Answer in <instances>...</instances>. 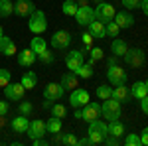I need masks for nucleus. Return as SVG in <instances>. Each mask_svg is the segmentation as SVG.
<instances>
[{"label":"nucleus","instance_id":"7ed1b4c3","mask_svg":"<svg viewBox=\"0 0 148 146\" xmlns=\"http://www.w3.org/2000/svg\"><path fill=\"white\" fill-rule=\"evenodd\" d=\"M28 28H30V32L36 36H40V34H44L47 30V18H46V14L42 10H36L32 16H30V20H28Z\"/></svg>","mask_w":148,"mask_h":146},{"label":"nucleus","instance_id":"f257e3e1","mask_svg":"<svg viewBox=\"0 0 148 146\" xmlns=\"http://www.w3.org/2000/svg\"><path fill=\"white\" fill-rule=\"evenodd\" d=\"M107 134H109V130H107V124L101 123L99 119H95V121H91V123H89L87 136L91 138L93 146H95V144H103V142H105V138H107Z\"/></svg>","mask_w":148,"mask_h":146},{"label":"nucleus","instance_id":"8fccbe9b","mask_svg":"<svg viewBox=\"0 0 148 146\" xmlns=\"http://www.w3.org/2000/svg\"><path fill=\"white\" fill-rule=\"evenodd\" d=\"M140 140H142V144L148 146V126L146 128H142V134H140Z\"/></svg>","mask_w":148,"mask_h":146},{"label":"nucleus","instance_id":"bb28decb","mask_svg":"<svg viewBox=\"0 0 148 146\" xmlns=\"http://www.w3.org/2000/svg\"><path fill=\"white\" fill-rule=\"evenodd\" d=\"M46 126H47V132H57V130H63V119H57V117H53L51 114V119L46 123Z\"/></svg>","mask_w":148,"mask_h":146},{"label":"nucleus","instance_id":"58836bf2","mask_svg":"<svg viewBox=\"0 0 148 146\" xmlns=\"http://www.w3.org/2000/svg\"><path fill=\"white\" fill-rule=\"evenodd\" d=\"M89 51H91V61H89L91 65L95 63V61H101L103 57H105V51H103L101 47H91Z\"/></svg>","mask_w":148,"mask_h":146},{"label":"nucleus","instance_id":"3c124183","mask_svg":"<svg viewBox=\"0 0 148 146\" xmlns=\"http://www.w3.org/2000/svg\"><path fill=\"white\" fill-rule=\"evenodd\" d=\"M79 146H93L91 138H89V136H85V138H79Z\"/></svg>","mask_w":148,"mask_h":146},{"label":"nucleus","instance_id":"603ef678","mask_svg":"<svg viewBox=\"0 0 148 146\" xmlns=\"http://www.w3.org/2000/svg\"><path fill=\"white\" fill-rule=\"evenodd\" d=\"M73 117H75L77 121H83V111H81V107H77V109H75V112H73Z\"/></svg>","mask_w":148,"mask_h":146},{"label":"nucleus","instance_id":"6ab92c4d","mask_svg":"<svg viewBox=\"0 0 148 146\" xmlns=\"http://www.w3.org/2000/svg\"><path fill=\"white\" fill-rule=\"evenodd\" d=\"M111 97L116 99V101L123 105V103L130 101V97H132V95H130V89H126V83H125V85H116V87L113 89V95H111Z\"/></svg>","mask_w":148,"mask_h":146},{"label":"nucleus","instance_id":"72a5a7b5","mask_svg":"<svg viewBox=\"0 0 148 146\" xmlns=\"http://www.w3.org/2000/svg\"><path fill=\"white\" fill-rule=\"evenodd\" d=\"M77 75H79L81 79H91L93 77V65L91 63H83L79 67V71H77Z\"/></svg>","mask_w":148,"mask_h":146},{"label":"nucleus","instance_id":"b1692460","mask_svg":"<svg viewBox=\"0 0 148 146\" xmlns=\"http://www.w3.org/2000/svg\"><path fill=\"white\" fill-rule=\"evenodd\" d=\"M20 83L24 85V89H34L36 85H38V75H36L34 71H26L22 75V79H20Z\"/></svg>","mask_w":148,"mask_h":146},{"label":"nucleus","instance_id":"f3484780","mask_svg":"<svg viewBox=\"0 0 148 146\" xmlns=\"http://www.w3.org/2000/svg\"><path fill=\"white\" fill-rule=\"evenodd\" d=\"M10 126H12V130H14L16 134H22V132H28L30 121H28V117L18 114V117H14V119L10 121Z\"/></svg>","mask_w":148,"mask_h":146},{"label":"nucleus","instance_id":"864d4df0","mask_svg":"<svg viewBox=\"0 0 148 146\" xmlns=\"http://www.w3.org/2000/svg\"><path fill=\"white\" fill-rule=\"evenodd\" d=\"M53 103H56V101H49V99H44V103H42V107H44V109H51V107H53Z\"/></svg>","mask_w":148,"mask_h":146},{"label":"nucleus","instance_id":"a18cd8bd","mask_svg":"<svg viewBox=\"0 0 148 146\" xmlns=\"http://www.w3.org/2000/svg\"><path fill=\"white\" fill-rule=\"evenodd\" d=\"M138 101H140V109H142V112L148 114V95H146V97H142V99H138Z\"/></svg>","mask_w":148,"mask_h":146},{"label":"nucleus","instance_id":"4be33fe9","mask_svg":"<svg viewBox=\"0 0 148 146\" xmlns=\"http://www.w3.org/2000/svg\"><path fill=\"white\" fill-rule=\"evenodd\" d=\"M107 130H109V134H113V136H125L126 132V128H125V124L121 123V119L119 121H109L107 123Z\"/></svg>","mask_w":148,"mask_h":146},{"label":"nucleus","instance_id":"e433bc0d","mask_svg":"<svg viewBox=\"0 0 148 146\" xmlns=\"http://www.w3.org/2000/svg\"><path fill=\"white\" fill-rule=\"evenodd\" d=\"M38 59H40V61H42V63H53V59H56V56H53V53H51V51H49V49H44V51H42V53H38Z\"/></svg>","mask_w":148,"mask_h":146},{"label":"nucleus","instance_id":"4d7b16f0","mask_svg":"<svg viewBox=\"0 0 148 146\" xmlns=\"http://www.w3.org/2000/svg\"><path fill=\"white\" fill-rule=\"evenodd\" d=\"M77 6H89V0H75Z\"/></svg>","mask_w":148,"mask_h":146},{"label":"nucleus","instance_id":"c03bdc74","mask_svg":"<svg viewBox=\"0 0 148 146\" xmlns=\"http://www.w3.org/2000/svg\"><path fill=\"white\" fill-rule=\"evenodd\" d=\"M65 146H79V138L73 134V132H67V140H65Z\"/></svg>","mask_w":148,"mask_h":146},{"label":"nucleus","instance_id":"09e8293b","mask_svg":"<svg viewBox=\"0 0 148 146\" xmlns=\"http://www.w3.org/2000/svg\"><path fill=\"white\" fill-rule=\"evenodd\" d=\"M113 65H119V57H116V56L107 57V67H113Z\"/></svg>","mask_w":148,"mask_h":146},{"label":"nucleus","instance_id":"a19ab883","mask_svg":"<svg viewBox=\"0 0 148 146\" xmlns=\"http://www.w3.org/2000/svg\"><path fill=\"white\" fill-rule=\"evenodd\" d=\"M65 140H67V132H61V130H57V132H53V144H63L65 146Z\"/></svg>","mask_w":148,"mask_h":146},{"label":"nucleus","instance_id":"2eb2a0df","mask_svg":"<svg viewBox=\"0 0 148 146\" xmlns=\"http://www.w3.org/2000/svg\"><path fill=\"white\" fill-rule=\"evenodd\" d=\"M113 22H116V26L121 28V30H126V28H132V24H134V18H132V14L130 12H116L113 18Z\"/></svg>","mask_w":148,"mask_h":146},{"label":"nucleus","instance_id":"c9c22d12","mask_svg":"<svg viewBox=\"0 0 148 146\" xmlns=\"http://www.w3.org/2000/svg\"><path fill=\"white\" fill-rule=\"evenodd\" d=\"M105 32H107V36H109V38H116V36H119V32H121V28L116 26V22H107Z\"/></svg>","mask_w":148,"mask_h":146},{"label":"nucleus","instance_id":"ddd939ff","mask_svg":"<svg viewBox=\"0 0 148 146\" xmlns=\"http://www.w3.org/2000/svg\"><path fill=\"white\" fill-rule=\"evenodd\" d=\"M87 103H89V93L85 89H77V87H75V89L71 91V95H69V105H71V107L77 109V107H83V105H87Z\"/></svg>","mask_w":148,"mask_h":146},{"label":"nucleus","instance_id":"7c9ffc66","mask_svg":"<svg viewBox=\"0 0 148 146\" xmlns=\"http://www.w3.org/2000/svg\"><path fill=\"white\" fill-rule=\"evenodd\" d=\"M123 144L126 146H142V140H140V134H134V132H128L123 140Z\"/></svg>","mask_w":148,"mask_h":146},{"label":"nucleus","instance_id":"39448f33","mask_svg":"<svg viewBox=\"0 0 148 146\" xmlns=\"http://www.w3.org/2000/svg\"><path fill=\"white\" fill-rule=\"evenodd\" d=\"M114 14H116V10H114L113 4H109V2H101V4L95 8V20H99V22H103V24L113 22Z\"/></svg>","mask_w":148,"mask_h":146},{"label":"nucleus","instance_id":"bf43d9fd","mask_svg":"<svg viewBox=\"0 0 148 146\" xmlns=\"http://www.w3.org/2000/svg\"><path fill=\"white\" fill-rule=\"evenodd\" d=\"M2 34H4V32H2V26H0V36H2Z\"/></svg>","mask_w":148,"mask_h":146},{"label":"nucleus","instance_id":"79ce46f5","mask_svg":"<svg viewBox=\"0 0 148 146\" xmlns=\"http://www.w3.org/2000/svg\"><path fill=\"white\" fill-rule=\"evenodd\" d=\"M140 2L142 0H123V6L126 10H138L140 8Z\"/></svg>","mask_w":148,"mask_h":146},{"label":"nucleus","instance_id":"49530a36","mask_svg":"<svg viewBox=\"0 0 148 146\" xmlns=\"http://www.w3.org/2000/svg\"><path fill=\"white\" fill-rule=\"evenodd\" d=\"M8 111H10L8 101H0V114H8Z\"/></svg>","mask_w":148,"mask_h":146},{"label":"nucleus","instance_id":"aec40b11","mask_svg":"<svg viewBox=\"0 0 148 146\" xmlns=\"http://www.w3.org/2000/svg\"><path fill=\"white\" fill-rule=\"evenodd\" d=\"M79 85V75H75V73H63V77H61V87L65 91H73L75 87Z\"/></svg>","mask_w":148,"mask_h":146},{"label":"nucleus","instance_id":"f8f14e48","mask_svg":"<svg viewBox=\"0 0 148 146\" xmlns=\"http://www.w3.org/2000/svg\"><path fill=\"white\" fill-rule=\"evenodd\" d=\"M14 12H16V16H20V18H30L36 12V4L32 0H20V2H16Z\"/></svg>","mask_w":148,"mask_h":146},{"label":"nucleus","instance_id":"473e14b6","mask_svg":"<svg viewBox=\"0 0 148 146\" xmlns=\"http://www.w3.org/2000/svg\"><path fill=\"white\" fill-rule=\"evenodd\" d=\"M51 114L57 117V119H63V117H67V107H65V105H59V103H53Z\"/></svg>","mask_w":148,"mask_h":146},{"label":"nucleus","instance_id":"20e7f679","mask_svg":"<svg viewBox=\"0 0 148 146\" xmlns=\"http://www.w3.org/2000/svg\"><path fill=\"white\" fill-rule=\"evenodd\" d=\"M123 57H125L126 65L132 67V69H138V67H142V65L146 63V56H144V51H142L140 47H128Z\"/></svg>","mask_w":148,"mask_h":146},{"label":"nucleus","instance_id":"052dcab7","mask_svg":"<svg viewBox=\"0 0 148 146\" xmlns=\"http://www.w3.org/2000/svg\"><path fill=\"white\" fill-rule=\"evenodd\" d=\"M144 83H146V89H148V81H144Z\"/></svg>","mask_w":148,"mask_h":146},{"label":"nucleus","instance_id":"dca6fc26","mask_svg":"<svg viewBox=\"0 0 148 146\" xmlns=\"http://www.w3.org/2000/svg\"><path fill=\"white\" fill-rule=\"evenodd\" d=\"M36 59H38V56H36L30 47L18 51V65H20V67H32L36 63Z\"/></svg>","mask_w":148,"mask_h":146},{"label":"nucleus","instance_id":"ea45409f","mask_svg":"<svg viewBox=\"0 0 148 146\" xmlns=\"http://www.w3.org/2000/svg\"><path fill=\"white\" fill-rule=\"evenodd\" d=\"M81 40H83V44H85V47H83V51H89V49L93 47V40H95V38H93V36L89 34V30L81 34Z\"/></svg>","mask_w":148,"mask_h":146},{"label":"nucleus","instance_id":"c756f323","mask_svg":"<svg viewBox=\"0 0 148 146\" xmlns=\"http://www.w3.org/2000/svg\"><path fill=\"white\" fill-rule=\"evenodd\" d=\"M77 2L75 0H65L63 2V6H61V10H63V14L65 16H75V12H77Z\"/></svg>","mask_w":148,"mask_h":146},{"label":"nucleus","instance_id":"a211bd4d","mask_svg":"<svg viewBox=\"0 0 148 146\" xmlns=\"http://www.w3.org/2000/svg\"><path fill=\"white\" fill-rule=\"evenodd\" d=\"M0 53L6 57H12L14 53H16V44L12 42V38H8V36H0Z\"/></svg>","mask_w":148,"mask_h":146},{"label":"nucleus","instance_id":"c85d7f7f","mask_svg":"<svg viewBox=\"0 0 148 146\" xmlns=\"http://www.w3.org/2000/svg\"><path fill=\"white\" fill-rule=\"evenodd\" d=\"M85 61H79V59H75V57H69L65 56V65H67V69L71 71V73H75L77 75V71H79V67L83 65Z\"/></svg>","mask_w":148,"mask_h":146},{"label":"nucleus","instance_id":"393cba45","mask_svg":"<svg viewBox=\"0 0 148 146\" xmlns=\"http://www.w3.org/2000/svg\"><path fill=\"white\" fill-rule=\"evenodd\" d=\"M130 95H132L134 99H142V97H146V95H148L146 83H144V81H136V83L130 87Z\"/></svg>","mask_w":148,"mask_h":146},{"label":"nucleus","instance_id":"6e6d98bb","mask_svg":"<svg viewBox=\"0 0 148 146\" xmlns=\"http://www.w3.org/2000/svg\"><path fill=\"white\" fill-rule=\"evenodd\" d=\"M8 124V119H6V114H0V128H4Z\"/></svg>","mask_w":148,"mask_h":146},{"label":"nucleus","instance_id":"2f4dec72","mask_svg":"<svg viewBox=\"0 0 148 146\" xmlns=\"http://www.w3.org/2000/svg\"><path fill=\"white\" fill-rule=\"evenodd\" d=\"M18 112L24 114V117H32V112H34V105H32L30 101H24V99H22V103L18 105Z\"/></svg>","mask_w":148,"mask_h":146},{"label":"nucleus","instance_id":"6e6552de","mask_svg":"<svg viewBox=\"0 0 148 146\" xmlns=\"http://www.w3.org/2000/svg\"><path fill=\"white\" fill-rule=\"evenodd\" d=\"M71 44V34L67 30H59L51 36V47L53 49H67Z\"/></svg>","mask_w":148,"mask_h":146},{"label":"nucleus","instance_id":"cd10ccee","mask_svg":"<svg viewBox=\"0 0 148 146\" xmlns=\"http://www.w3.org/2000/svg\"><path fill=\"white\" fill-rule=\"evenodd\" d=\"M30 49L38 56V53H42L44 49H47V42L44 40V38H32V45H30Z\"/></svg>","mask_w":148,"mask_h":146},{"label":"nucleus","instance_id":"4468645a","mask_svg":"<svg viewBox=\"0 0 148 146\" xmlns=\"http://www.w3.org/2000/svg\"><path fill=\"white\" fill-rule=\"evenodd\" d=\"M83 121H87V123H91L95 119H99L101 117V105L99 103H87V105H83Z\"/></svg>","mask_w":148,"mask_h":146},{"label":"nucleus","instance_id":"1a4fd4ad","mask_svg":"<svg viewBox=\"0 0 148 146\" xmlns=\"http://www.w3.org/2000/svg\"><path fill=\"white\" fill-rule=\"evenodd\" d=\"M26 134L30 136L32 140H34V138H44V136L47 134L46 123H44L42 119H36V121H32V123H30V126H28V132H26Z\"/></svg>","mask_w":148,"mask_h":146},{"label":"nucleus","instance_id":"4c0bfd02","mask_svg":"<svg viewBox=\"0 0 148 146\" xmlns=\"http://www.w3.org/2000/svg\"><path fill=\"white\" fill-rule=\"evenodd\" d=\"M12 81V73H10V69H0V87L4 89L8 83Z\"/></svg>","mask_w":148,"mask_h":146},{"label":"nucleus","instance_id":"de8ad7c7","mask_svg":"<svg viewBox=\"0 0 148 146\" xmlns=\"http://www.w3.org/2000/svg\"><path fill=\"white\" fill-rule=\"evenodd\" d=\"M32 144H34V146H47L49 142H47L46 138H34V140H32Z\"/></svg>","mask_w":148,"mask_h":146},{"label":"nucleus","instance_id":"412c9836","mask_svg":"<svg viewBox=\"0 0 148 146\" xmlns=\"http://www.w3.org/2000/svg\"><path fill=\"white\" fill-rule=\"evenodd\" d=\"M89 34L95 38V40H103V38H107V32H105V24L99 22V20H93L89 26Z\"/></svg>","mask_w":148,"mask_h":146},{"label":"nucleus","instance_id":"9b49d317","mask_svg":"<svg viewBox=\"0 0 148 146\" xmlns=\"http://www.w3.org/2000/svg\"><path fill=\"white\" fill-rule=\"evenodd\" d=\"M63 93H65V89L61 87V83H47L44 89V99L59 101V99H63Z\"/></svg>","mask_w":148,"mask_h":146},{"label":"nucleus","instance_id":"423d86ee","mask_svg":"<svg viewBox=\"0 0 148 146\" xmlns=\"http://www.w3.org/2000/svg\"><path fill=\"white\" fill-rule=\"evenodd\" d=\"M107 79H109V83L111 85H125L128 75H126V71L121 65H113V67H107Z\"/></svg>","mask_w":148,"mask_h":146},{"label":"nucleus","instance_id":"f03ea898","mask_svg":"<svg viewBox=\"0 0 148 146\" xmlns=\"http://www.w3.org/2000/svg\"><path fill=\"white\" fill-rule=\"evenodd\" d=\"M101 117L107 119V123L109 121H119L121 119V103L116 99H113V97L105 99L101 105Z\"/></svg>","mask_w":148,"mask_h":146},{"label":"nucleus","instance_id":"5701e85b","mask_svg":"<svg viewBox=\"0 0 148 146\" xmlns=\"http://www.w3.org/2000/svg\"><path fill=\"white\" fill-rule=\"evenodd\" d=\"M126 49H128V45H126V42L125 40H121L119 36L113 40V44H111V51H113V56H116V57H123L126 53Z\"/></svg>","mask_w":148,"mask_h":146},{"label":"nucleus","instance_id":"9d476101","mask_svg":"<svg viewBox=\"0 0 148 146\" xmlns=\"http://www.w3.org/2000/svg\"><path fill=\"white\" fill-rule=\"evenodd\" d=\"M75 20H77L79 26H89L95 20V10L91 6H79L77 12H75Z\"/></svg>","mask_w":148,"mask_h":146},{"label":"nucleus","instance_id":"0eeeda50","mask_svg":"<svg viewBox=\"0 0 148 146\" xmlns=\"http://www.w3.org/2000/svg\"><path fill=\"white\" fill-rule=\"evenodd\" d=\"M24 93H26V89H24L22 83H12L10 81V83L4 87V97H6L8 101H22Z\"/></svg>","mask_w":148,"mask_h":146},{"label":"nucleus","instance_id":"680f3d73","mask_svg":"<svg viewBox=\"0 0 148 146\" xmlns=\"http://www.w3.org/2000/svg\"><path fill=\"white\" fill-rule=\"evenodd\" d=\"M14 2H20V0H14Z\"/></svg>","mask_w":148,"mask_h":146},{"label":"nucleus","instance_id":"a878e982","mask_svg":"<svg viewBox=\"0 0 148 146\" xmlns=\"http://www.w3.org/2000/svg\"><path fill=\"white\" fill-rule=\"evenodd\" d=\"M14 14V0H0V18H8Z\"/></svg>","mask_w":148,"mask_h":146},{"label":"nucleus","instance_id":"37998d69","mask_svg":"<svg viewBox=\"0 0 148 146\" xmlns=\"http://www.w3.org/2000/svg\"><path fill=\"white\" fill-rule=\"evenodd\" d=\"M121 142H123V140H121L119 136L107 134V138H105V142H103V144H107V146H119V144H121Z\"/></svg>","mask_w":148,"mask_h":146},{"label":"nucleus","instance_id":"f704fd0d","mask_svg":"<svg viewBox=\"0 0 148 146\" xmlns=\"http://www.w3.org/2000/svg\"><path fill=\"white\" fill-rule=\"evenodd\" d=\"M111 95H113V89H111V85H99V87H97V97H99L101 101L109 99Z\"/></svg>","mask_w":148,"mask_h":146},{"label":"nucleus","instance_id":"5fc2aeb1","mask_svg":"<svg viewBox=\"0 0 148 146\" xmlns=\"http://www.w3.org/2000/svg\"><path fill=\"white\" fill-rule=\"evenodd\" d=\"M140 8H142V12L148 16V0H142V2H140Z\"/></svg>","mask_w":148,"mask_h":146},{"label":"nucleus","instance_id":"13d9d810","mask_svg":"<svg viewBox=\"0 0 148 146\" xmlns=\"http://www.w3.org/2000/svg\"><path fill=\"white\" fill-rule=\"evenodd\" d=\"M93 2H95V4H101V2H103V0H93Z\"/></svg>","mask_w":148,"mask_h":146}]
</instances>
